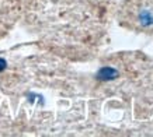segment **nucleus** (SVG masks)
<instances>
[{
    "instance_id": "f257e3e1",
    "label": "nucleus",
    "mask_w": 153,
    "mask_h": 137,
    "mask_svg": "<svg viewBox=\"0 0 153 137\" xmlns=\"http://www.w3.org/2000/svg\"><path fill=\"white\" fill-rule=\"evenodd\" d=\"M128 10V21L134 27L149 29L153 27V0H142Z\"/></svg>"
},
{
    "instance_id": "f03ea898",
    "label": "nucleus",
    "mask_w": 153,
    "mask_h": 137,
    "mask_svg": "<svg viewBox=\"0 0 153 137\" xmlns=\"http://www.w3.org/2000/svg\"><path fill=\"white\" fill-rule=\"evenodd\" d=\"M20 9V0H0V34L14 21Z\"/></svg>"
}]
</instances>
